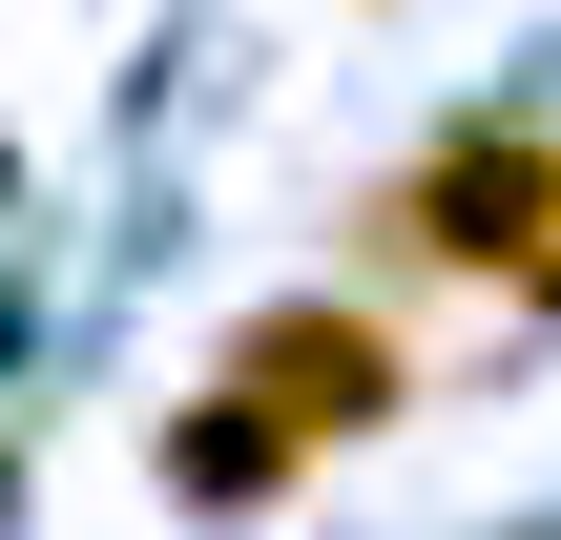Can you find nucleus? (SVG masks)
I'll return each instance as SVG.
<instances>
[{"mask_svg": "<svg viewBox=\"0 0 561 540\" xmlns=\"http://www.w3.org/2000/svg\"><path fill=\"white\" fill-rule=\"evenodd\" d=\"M561 250V125L541 104H458L354 187V291H520Z\"/></svg>", "mask_w": 561, "mask_h": 540, "instance_id": "nucleus-1", "label": "nucleus"}, {"mask_svg": "<svg viewBox=\"0 0 561 540\" xmlns=\"http://www.w3.org/2000/svg\"><path fill=\"white\" fill-rule=\"evenodd\" d=\"M208 395H250L291 458H354V437L416 416V354H396L375 291H250V312L208 333Z\"/></svg>", "mask_w": 561, "mask_h": 540, "instance_id": "nucleus-2", "label": "nucleus"}, {"mask_svg": "<svg viewBox=\"0 0 561 540\" xmlns=\"http://www.w3.org/2000/svg\"><path fill=\"white\" fill-rule=\"evenodd\" d=\"M146 479H167V499H187V520H250V499H291V479H312V458H291V437H271V416H250V395H208V375H187V395H167V416H146Z\"/></svg>", "mask_w": 561, "mask_h": 540, "instance_id": "nucleus-3", "label": "nucleus"}, {"mask_svg": "<svg viewBox=\"0 0 561 540\" xmlns=\"http://www.w3.org/2000/svg\"><path fill=\"white\" fill-rule=\"evenodd\" d=\"M520 312H561V250H541V271H520Z\"/></svg>", "mask_w": 561, "mask_h": 540, "instance_id": "nucleus-4", "label": "nucleus"}]
</instances>
